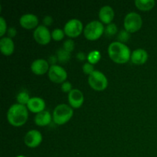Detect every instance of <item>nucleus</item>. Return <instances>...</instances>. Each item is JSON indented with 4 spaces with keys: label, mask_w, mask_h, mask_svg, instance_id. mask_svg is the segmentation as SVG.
<instances>
[{
    "label": "nucleus",
    "mask_w": 157,
    "mask_h": 157,
    "mask_svg": "<svg viewBox=\"0 0 157 157\" xmlns=\"http://www.w3.org/2000/svg\"><path fill=\"white\" fill-rule=\"evenodd\" d=\"M108 55L110 59L117 64H125L131 58L130 49L127 44L119 41H113L109 45Z\"/></svg>",
    "instance_id": "nucleus-1"
},
{
    "label": "nucleus",
    "mask_w": 157,
    "mask_h": 157,
    "mask_svg": "<svg viewBox=\"0 0 157 157\" xmlns=\"http://www.w3.org/2000/svg\"><path fill=\"white\" fill-rule=\"evenodd\" d=\"M29 118L28 108L25 105L19 104H12L7 112V120L13 127H21Z\"/></svg>",
    "instance_id": "nucleus-2"
},
{
    "label": "nucleus",
    "mask_w": 157,
    "mask_h": 157,
    "mask_svg": "<svg viewBox=\"0 0 157 157\" xmlns=\"http://www.w3.org/2000/svg\"><path fill=\"white\" fill-rule=\"evenodd\" d=\"M74 110L71 106L61 104L57 106L53 111L52 118L54 122L58 125H64L68 122L73 117Z\"/></svg>",
    "instance_id": "nucleus-3"
},
{
    "label": "nucleus",
    "mask_w": 157,
    "mask_h": 157,
    "mask_svg": "<svg viewBox=\"0 0 157 157\" xmlns=\"http://www.w3.org/2000/svg\"><path fill=\"white\" fill-rule=\"evenodd\" d=\"M104 27L99 21H92L85 26L84 29V37L90 41H95L101 38L104 32Z\"/></svg>",
    "instance_id": "nucleus-4"
},
{
    "label": "nucleus",
    "mask_w": 157,
    "mask_h": 157,
    "mask_svg": "<svg viewBox=\"0 0 157 157\" xmlns=\"http://www.w3.org/2000/svg\"><path fill=\"white\" fill-rule=\"evenodd\" d=\"M143 19L140 14L136 12H129L124 18V29L129 33H134L138 32L142 28Z\"/></svg>",
    "instance_id": "nucleus-5"
},
{
    "label": "nucleus",
    "mask_w": 157,
    "mask_h": 157,
    "mask_svg": "<svg viewBox=\"0 0 157 157\" xmlns=\"http://www.w3.org/2000/svg\"><path fill=\"white\" fill-rule=\"evenodd\" d=\"M88 84L94 90L102 91L108 86V81L104 73L100 71H94L89 75Z\"/></svg>",
    "instance_id": "nucleus-6"
},
{
    "label": "nucleus",
    "mask_w": 157,
    "mask_h": 157,
    "mask_svg": "<svg viewBox=\"0 0 157 157\" xmlns=\"http://www.w3.org/2000/svg\"><path fill=\"white\" fill-rule=\"evenodd\" d=\"M83 23L77 18H72L69 20L64 27V32L67 37L71 38H77L82 32H84Z\"/></svg>",
    "instance_id": "nucleus-7"
},
{
    "label": "nucleus",
    "mask_w": 157,
    "mask_h": 157,
    "mask_svg": "<svg viewBox=\"0 0 157 157\" xmlns=\"http://www.w3.org/2000/svg\"><path fill=\"white\" fill-rule=\"evenodd\" d=\"M48 78L52 82L56 84H61L66 81L67 78V73L62 67L59 65H52L48 72Z\"/></svg>",
    "instance_id": "nucleus-8"
},
{
    "label": "nucleus",
    "mask_w": 157,
    "mask_h": 157,
    "mask_svg": "<svg viewBox=\"0 0 157 157\" xmlns=\"http://www.w3.org/2000/svg\"><path fill=\"white\" fill-rule=\"evenodd\" d=\"M33 36L35 41L41 45L48 44L52 38V33L49 32L48 29L44 25H38L34 31Z\"/></svg>",
    "instance_id": "nucleus-9"
},
{
    "label": "nucleus",
    "mask_w": 157,
    "mask_h": 157,
    "mask_svg": "<svg viewBox=\"0 0 157 157\" xmlns=\"http://www.w3.org/2000/svg\"><path fill=\"white\" fill-rule=\"evenodd\" d=\"M24 142L29 148H36L42 142V135L38 130H32L25 134Z\"/></svg>",
    "instance_id": "nucleus-10"
},
{
    "label": "nucleus",
    "mask_w": 157,
    "mask_h": 157,
    "mask_svg": "<svg viewBox=\"0 0 157 157\" xmlns=\"http://www.w3.org/2000/svg\"><path fill=\"white\" fill-rule=\"evenodd\" d=\"M19 23L25 29H36L38 26V18L34 14H24L20 18Z\"/></svg>",
    "instance_id": "nucleus-11"
},
{
    "label": "nucleus",
    "mask_w": 157,
    "mask_h": 157,
    "mask_svg": "<svg viewBox=\"0 0 157 157\" xmlns=\"http://www.w3.org/2000/svg\"><path fill=\"white\" fill-rule=\"evenodd\" d=\"M84 101V94L78 89H73L68 94L69 104L73 108H79L83 105Z\"/></svg>",
    "instance_id": "nucleus-12"
},
{
    "label": "nucleus",
    "mask_w": 157,
    "mask_h": 157,
    "mask_svg": "<svg viewBox=\"0 0 157 157\" xmlns=\"http://www.w3.org/2000/svg\"><path fill=\"white\" fill-rule=\"evenodd\" d=\"M45 107V102H44V100L41 98H38V97L31 98L27 104L28 110H30L32 113H36V114L44 111Z\"/></svg>",
    "instance_id": "nucleus-13"
},
{
    "label": "nucleus",
    "mask_w": 157,
    "mask_h": 157,
    "mask_svg": "<svg viewBox=\"0 0 157 157\" xmlns=\"http://www.w3.org/2000/svg\"><path fill=\"white\" fill-rule=\"evenodd\" d=\"M49 68L48 61L44 59L35 60L31 65V70L36 75H44L48 72Z\"/></svg>",
    "instance_id": "nucleus-14"
},
{
    "label": "nucleus",
    "mask_w": 157,
    "mask_h": 157,
    "mask_svg": "<svg viewBox=\"0 0 157 157\" xmlns=\"http://www.w3.org/2000/svg\"><path fill=\"white\" fill-rule=\"evenodd\" d=\"M98 16L101 20V22H102L103 24L109 25L112 23V21L114 18V11L110 6H104L100 9Z\"/></svg>",
    "instance_id": "nucleus-15"
},
{
    "label": "nucleus",
    "mask_w": 157,
    "mask_h": 157,
    "mask_svg": "<svg viewBox=\"0 0 157 157\" xmlns=\"http://www.w3.org/2000/svg\"><path fill=\"white\" fill-rule=\"evenodd\" d=\"M0 50L6 56L12 55L15 50V44L12 38L9 37H3L0 40Z\"/></svg>",
    "instance_id": "nucleus-16"
},
{
    "label": "nucleus",
    "mask_w": 157,
    "mask_h": 157,
    "mask_svg": "<svg viewBox=\"0 0 157 157\" xmlns=\"http://www.w3.org/2000/svg\"><path fill=\"white\" fill-rule=\"evenodd\" d=\"M130 60L133 64L137 65L144 64L148 60V53L144 49L137 48L132 52Z\"/></svg>",
    "instance_id": "nucleus-17"
},
{
    "label": "nucleus",
    "mask_w": 157,
    "mask_h": 157,
    "mask_svg": "<svg viewBox=\"0 0 157 157\" xmlns=\"http://www.w3.org/2000/svg\"><path fill=\"white\" fill-rule=\"evenodd\" d=\"M52 119L53 118H52V114L48 111H47V110H44V111L41 112V113H37L36 116L35 117L34 121H35V124L37 126L45 127V126L50 124Z\"/></svg>",
    "instance_id": "nucleus-18"
},
{
    "label": "nucleus",
    "mask_w": 157,
    "mask_h": 157,
    "mask_svg": "<svg viewBox=\"0 0 157 157\" xmlns=\"http://www.w3.org/2000/svg\"><path fill=\"white\" fill-rule=\"evenodd\" d=\"M134 3L139 10L144 12L151 10L156 5V2L154 0H136Z\"/></svg>",
    "instance_id": "nucleus-19"
},
{
    "label": "nucleus",
    "mask_w": 157,
    "mask_h": 157,
    "mask_svg": "<svg viewBox=\"0 0 157 157\" xmlns=\"http://www.w3.org/2000/svg\"><path fill=\"white\" fill-rule=\"evenodd\" d=\"M56 56L58 58V62L62 63V64L68 62L71 59V57L70 52H67L64 48L58 49V52H57Z\"/></svg>",
    "instance_id": "nucleus-20"
},
{
    "label": "nucleus",
    "mask_w": 157,
    "mask_h": 157,
    "mask_svg": "<svg viewBox=\"0 0 157 157\" xmlns=\"http://www.w3.org/2000/svg\"><path fill=\"white\" fill-rule=\"evenodd\" d=\"M101 58V52L97 50H94L92 52H90V53L87 55V60L90 64H97L98 62H99Z\"/></svg>",
    "instance_id": "nucleus-21"
},
{
    "label": "nucleus",
    "mask_w": 157,
    "mask_h": 157,
    "mask_svg": "<svg viewBox=\"0 0 157 157\" xmlns=\"http://www.w3.org/2000/svg\"><path fill=\"white\" fill-rule=\"evenodd\" d=\"M31 99L30 96H29V93L26 91H21L17 95V102L18 104H21V105H27L28 103H29V100Z\"/></svg>",
    "instance_id": "nucleus-22"
},
{
    "label": "nucleus",
    "mask_w": 157,
    "mask_h": 157,
    "mask_svg": "<svg viewBox=\"0 0 157 157\" xmlns=\"http://www.w3.org/2000/svg\"><path fill=\"white\" fill-rule=\"evenodd\" d=\"M64 35H65V33H64V30L61 29H55L52 32V39L57 41H61L64 38Z\"/></svg>",
    "instance_id": "nucleus-23"
},
{
    "label": "nucleus",
    "mask_w": 157,
    "mask_h": 157,
    "mask_svg": "<svg viewBox=\"0 0 157 157\" xmlns=\"http://www.w3.org/2000/svg\"><path fill=\"white\" fill-rule=\"evenodd\" d=\"M117 32V27L114 23H110V24L107 25L104 30V33L107 37L113 36L116 35Z\"/></svg>",
    "instance_id": "nucleus-24"
},
{
    "label": "nucleus",
    "mask_w": 157,
    "mask_h": 157,
    "mask_svg": "<svg viewBox=\"0 0 157 157\" xmlns=\"http://www.w3.org/2000/svg\"><path fill=\"white\" fill-rule=\"evenodd\" d=\"M130 38V33H129V32H127V31H126L125 29L120 31V32L117 35L118 41L121 43H124V44H125L126 42H127Z\"/></svg>",
    "instance_id": "nucleus-25"
},
{
    "label": "nucleus",
    "mask_w": 157,
    "mask_h": 157,
    "mask_svg": "<svg viewBox=\"0 0 157 157\" xmlns=\"http://www.w3.org/2000/svg\"><path fill=\"white\" fill-rule=\"evenodd\" d=\"M63 48L67 52L71 53L75 49V42L72 39H67L63 44Z\"/></svg>",
    "instance_id": "nucleus-26"
},
{
    "label": "nucleus",
    "mask_w": 157,
    "mask_h": 157,
    "mask_svg": "<svg viewBox=\"0 0 157 157\" xmlns=\"http://www.w3.org/2000/svg\"><path fill=\"white\" fill-rule=\"evenodd\" d=\"M83 71H84V73L85 74V75H90V74L93 73L94 71V65L93 64H90L89 62H87L85 63V64L83 65Z\"/></svg>",
    "instance_id": "nucleus-27"
},
{
    "label": "nucleus",
    "mask_w": 157,
    "mask_h": 157,
    "mask_svg": "<svg viewBox=\"0 0 157 157\" xmlns=\"http://www.w3.org/2000/svg\"><path fill=\"white\" fill-rule=\"evenodd\" d=\"M6 29H7V25H6V21L2 16L0 17V36L2 37L3 35L6 33Z\"/></svg>",
    "instance_id": "nucleus-28"
},
{
    "label": "nucleus",
    "mask_w": 157,
    "mask_h": 157,
    "mask_svg": "<svg viewBox=\"0 0 157 157\" xmlns=\"http://www.w3.org/2000/svg\"><path fill=\"white\" fill-rule=\"evenodd\" d=\"M61 89L64 93H68V94L73 90V89H72V84H71L69 81H64V83H62Z\"/></svg>",
    "instance_id": "nucleus-29"
},
{
    "label": "nucleus",
    "mask_w": 157,
    "mask_h": 157,
    "mask_svg": "<svg viewBox=\"0 0 157 157\" xmlns=\"http://www.w3.org/2000/svg\"><path fill=\"white\" fill-rule=\"evenodd\" d=\"M43 23H44V25L46 26V27L49 25H52V23H53V18L50 15H46L43 18Z\"/></svg>",
    "instance_id": "nucleus-30"
},
{
    "label": "nucleus",
    "mask_w": 157,
    "mask_h": 157,
    "mask_svg": "<svg viewBox=\"0 0 157 157\" xmlns=\"http://www.w3.org/2000/svg\"><path fill=\"white\" fill-rule=\"evenodd\" d=\"M8 32V35H9V38H12L14 37H15V35H17V30L14 27H10L7 31Z\"/></svg>",
    "instance_id": "nucleus-31"
},
{
    "label": "nucleus",
    "mask_w": 157,
    "mask_h": 157,
    "mask_svg": "<svg viewBox=\"0 0 157 157\" xmlns=\"http://www.w3.org/2000/svg\"><path fill=\"white\" fill-rule=\"evenodd\" d=\"M76 58H77V59L78 60V61H85L86 59H87V56H86L85 53H84V52H78V54H77Z\"/></svg>",
    "instance_id": "nucleus-32"
},
{
    "label": "nucleus",
    "mask_w": 157,
    "mask_h": 157,
    "mask_svg": "<svg viewBox=\"0 0 157 157\" xmlns=\"http://www.w3.org/2000/svg\"><path fill=\"white\" fill-rule=\"evenodd\" d=\"M48 61L49 64H52V65H55V64H56L57 61H58V58H57L56 55H51V56L48 58Z\"/></svg>",
    "instance_id": "nucleus-33"
},
{
    "label": "nucleus",
    "mask_w": 157,
    "mask_h": 157,
    "mask_svg": "<svg viewBox=\"0 0 157 157\" xmlns=\"http://www.w3.org/2000/svg\"><path fill=\"white\" fill-rule=\"evenodd\" d=\"M16 157H26V156H16Z\"/></svg>",
    "instance_id": "nucleus-34"
}]
</instances>
